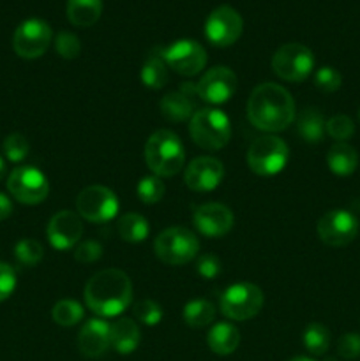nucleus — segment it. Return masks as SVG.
I'll return each mask as SVG.
<instances>
[{"mask_svg":"<svg viewBox=\"0 0 360 361\" xmlns=\"http://www.w3.org/2000/svg\"><path fill=\"white\" fill-rule=\"evenodd\" d=\"M342 85V76L337 69L330 66L320 67L314 74V87L318 88L323 94H334L341 88Z\"/></svg>","mask_w":360,"mask_h":361,"instance_id":"f704fd0d","label":"nucleus"},{"mask_svg":"<svg viewBox=\"0 0 360 361\" xmlns=\"http://www.w3.org/2000/svg\"><path fill=\"white\" fill-rule=\"evenodd\" d=\"M11 214H13V203L6 194L0 192V221H6Z\"/></svg>","mask_w":360,"mask_h":361,"instance_id":"79ce46f5","label":"nucleus"},{"mask_svg":"<svg viewBox=\"0 0 360 361\" xmlns=\"http://www.w3.org/2000/svg\"><path fill=\"white\" fill-rule=\"evenodd\" d=\"M52 28L44 20L28 18L16 28L13 37V48L21 59H39L48 51L52 44Z\"/></svg>","mask_w":360,"mask_h":361,"instance_id":"f8f14e48","label":"nucleus"},{"mask_svg":"<svg viewBox=\"0 0 360 361\" xmlns=\"http://www.w3.org/2000/svg\"><path fill=\"white\" fill-rule=\"evenodd\" d=\"M289 161V148L281 137L265 134L256 137L247 150V166L260 176L279 175Z\"/></svg>","mask_w":360,"mask_h":361,"instance_id":"423d86ee","label":"nucleus"},{"mask_svg":"<svg viewBox=\"0 0 360 361\" xmlns=\"http://www.w3.org/2000/svg\"><path fill=\"white\" fill-rule=\"evenodd\" d=\"M140 78L147 88H150V90H161L168 83V66H166L162 55L154 53V55L148 56L145 60L143 67H141Z\"/></svg>","mask_w":360,"mask_h":361,"instance_id":"bb28decb","label":"nucleus"},{"mask_svg":"<svg viewBox=\"0 0 360 361\" xmlns=\"http://www.w3.org/2000/svg\"><path fill=\"white\" fill-rule=\"evenodd\" d=\"M4 175H6V162H4V159L0 157V180L4 178Z\"/></svg>","mask_w":360,"mask_h":361,"instance_id":"37998d69","label":"nucleus"},{"mask_svg":"<svg viewBox=\"0 0 360 361\" xmlns=\"http://www.w3.org/2000/svg\"><path fill=\"white\" fill-rule=\"evenodd\" d=\"M359 122H360V109H359Z\"/></svg>","mask_w":360,"mask_h":361,"instance_id":"a18cd8bd","label":"nucleus"},{"mask_svg":"<svg viewBox=\"0 0 360 361\" xmlns=\"http://www.w3.org/2000/svg\"><path fill=\"white\" fill-rule=\"evenodd\" d=\"M207 344L215 355L228 356L236 351L240 344V331L232 323H217L207 335Z\"/></svg>","mask_w":360,"mask_h":361,"instance_id":"412c9836","label":"nucleus"},{"mask_svg":"<svg viewBox=\"0 0 360 361\" xmlns=\"http://www.w3.org/2000/svg\"><path fill=\"white\" fill-rule=\"evenodd\" d=\"M116 231L124 242L129 243H141L148 238L150 233V226L148 221L140 214H126L120 217L119 224H116Z\"/></svg>","mask_w":360,"mask_h":361,"instance_id":"a878e982","label":"nucleus"},{"mask_svg":"<svg viewBox=\"0 0 360 361\" xmlns=\"http://www.w3.org/2000/svg\"><path fill=\"white\" fill-rule=\"evenodd\" d=\"M304 348L313 356H321L330 348V331L321 323H309L304 330Z\"/></svg>","mask_w":360,"mask_h":361,"instance_id":"c85d7f7f","label":"nucleus"},{"mask_svg":"<svg viewBox=\"0 0 360 361\" xmlns=\"http://www.w3.org/2000/svg\"><path fill=\"white\" fill-rule=\"evenodd\" d=\"M196 271L200 277L210 281V279H215L221 275L222 264L217 256H214V254H205V256H201L196 261Z\"/></svg>","mask_w":360,"mask_h":361,"instance_id":"58836bf2","label":"nucleus"},{"mask_svg":"<svg viewBox=\"0 0 360 361\" xmlns=\"http://www.w3.org/2000/svg\"><path fill=\"white\" fill-rule=\"evenodd\" d=\"M325 126H327V120L323 113L316 108H306L296 118V133L306 143L311 145H316L323 140L327 133Z\"/></svg>","mask_w":360,"mask_h":361,"instance_id":"5701e85b","label":"nucleus"},{"mask_svg":"<svg viewBox=\"0 0 360 361\" xmlns=\"http://www.w3.org/2000/svg\"><path fill=\"white\" fill-rule=\"evenodd\" d=\"M244 30L242 16L232 6H219L212 11L205 21V37L217 48L235 44Z\"/></svg>","mask_w":360,"mask_h":361,"instance_id":"9b49d317","label":"nucleus"},{"mask_svg":"<svg viewBox=\"0 0 360 361\" xmlns=\"http://www.w3.org/2000/svg\"><path fill=\"white\" fill-rule=\"evenodd\" d=\"M109 344V324L104 319H88L78 334V349L85 358H101Z\"/></svg>","mask_w":360,"mask_h":361,"instance_id":"6ab92c4d","label":"nucleus"},{"mask_svg":"<svg viewBox=\"0 0 360 361\" xmlns=\"http://www.w3.org/2000/svg\"><path fill=\"white\" fill-rule=\"evenodd\" d=\"M48 242L56 250H69L81 242L83 235V222L78 214L71 210H62L49 219Z\"/></svg>","mask_w":360,"mask_h":361,"instance_id":"a211bd4d","label":"nucleus"},{"mask_svg":"<svg viewBox=\"0 0 360 361\" xmlns=\"http://www.w3.org/2000/svg\"><path fill=\"white\" fill-rule=\"evenodd\" d=\"M189 134L203 150H221L232 137V123L221 109L205 108L191 116Z\"/></svg>","mask_w":360,"mask_h":361,"instance_id":"20e7f679","label":"nucleus"},{"mask_svg":"<svg viewBox=\"0 0 360 361\" xmlns=\"http://www.w3.org/2000/svg\"><path fill=\"white\" fill-rule=\"evenodd\" d=\"M265 303L263 291L251 282H236L229 286L221 296L222 316L232 321H247L256 316Z\"/></svg>","mask_w":360,"mask_h":361,"instance_id":"0eeeda50","label":"nucleus"},{"mask_svg":"<svg viewBox=\"0 0 360 361\" xmlns=\"http://www.w3.org/2000/svg\"><path fill=\"white\" fill-rule=\"evenodd\" d=\"M14 256H16V261L21 267L30 268L35 267V264L42 259L44 249H42V245L37 240L23 238L16 243V247H14Z\"/></svg>","mask_w":360,"mask_h":361,"instance_id":"2f4dec72","label":"nucleus"},{"mask_svg":"<svg viewBox=\"0 0 360 361\" xmlns=\"http://www.w3.org/2000/svg\"><path fill=\"white\" fill-rule=\"evenodd\" d=\"M272 69L281 80L289 83H302L314 69V55L300 42L281 46L272 56Z\"/></svg>","mask_w":360,"mask_h":361,"instance_id":"6e6552de","label":"nucleus"},{"mask_svg":"<svg viewBox=\"0 0 360 361\" xmlns=\"http://www.w3.org/2000/svg\"><path fill=\"white\" fill-rule=\"evenodd\" d=\"M166 192V185L162 178L155 175L143 176L136 185V194L140 197L141 203L145 204H155L162 200Z\"/></svg>","mask_w":360,"mask_h":361,"instance_id":"7c9ffc66","label":"nucleus"},{"mask_svg":"<svg viewBox=\"0 0 360 361\" xmlns=\"http://www.w3.org/2000/svg\"><path fill=\"white\" fill-rule=\"evenodd\" d=\"M133 314L145 326H157L164 317L162 307L154 300H140L138 303H134Z\"/></svg>","mask_w":360,"mask_h":361,"instance_id":"473e14b6","label":"nucleus"},{"mask_svg":"<svg viewBox=\"0 0 360 361\" xmlns=\"http://www.w3.org/2000/svg\"><path fill=\"white\" fill-rule=\"evenodd\" d=\"M78 215L92 224H104L119 214V197L104 185H88L78 194Z\"/></svg>","mask_w":360,"mask_h":361,"instance_id":"1a4fd4ad","label":"nucleus"},{"mask_svg":"<svg viewBox=\"0 0 360 361\" xmlns=\"http://www.w3.org/2000/svg\"><path fill=\"white\" fill-rule=\"evenodd\" d=\"M154 252L159 259L169 267L187 264L200 252V242L191 229L173 226L157 235L154 242Z\"/></svg>","mask_w":360,"mask_h":361,"instance_id":"39448f33","label":"nucleus"},{"mask_svg":"<svg viewBox=\"0 0 360 361\" xmlns=\"http://www.w3.org/2000/svg\"><path fill=\"white\" fill-rule=\"evenodd\" d=\"M222 178H224L222 162L215 157H208V155L191 161L184 171V182L194 192H210V190L217 189Z\"/></svg>","mask_w":360,"mask_h":361,"instance_id":"dca6fc26","label":"nucleus"},{"mask_svg":"<svg viewBox=\"0 0 360 361\" xmlns=\"http://www.w3.org/2000/svg\"><path fill=\"white\" fill-rule=\"evenodd\" d=\"M247 118L263 133H281L295 120V101L277 83L258 85L247 101Z\"/></svg>","mask_w":360,"mask_h":361,"instance_id":"f257e3e1","label":"nucleus"},{"mask_svg":"<svg viewBox=\"0 0 360 361\" xmlns=\"http://www.w3.org/2000/svg\"><path fill=\"white\" fill-rule=\"evenodd\" d=\"M102 256V245L95 240H83L76 245L74 249V259L78 263H85V264H90L95 263V261L101 259Z\"/></svg>","mask_w":360,"mask_h":361,"instance_id":"4c0bfd02","label":"nucleus"},{"mask_svg":"<svg viewBox=\"0 0 360 361\" xmlns=\"http://www.w3.org/2000/svg\"><path fill=\"white\" fill-rule=\"evenodd\" d=\"M318 238L330 247H344L359 235V221L355 215L342 208L327 212L316 224Z\"/></svg>","mask_w":360,"mask_h":361,"instance_id":"ddd939ff","label":"nucleus"},{"mask_svg":"<svg viewBox=\"0 0 360 361\" xmlns=\"http://www.w3.org/2000/svg\"><path fill=\"white\" fill-rule=\"evenodd\" d=\"M166 66L182 76H196L207 63V51L193 39H180L161 51Z\"/></svg>","mask_w":360,"mask_h":361,"instance_id":"4468645a","label":"nucleus"},{"mask_svg":"<svg viewBox=\"0 0 360 361\" xmlns=\"http://www.w3.org/2000/svg\"><path fill=\"white\" fill-rule=\"evenodd\" d=\"M55 49L62 59L73 60L81 53V42L73 32H60L55 37Z\"/></svg>","mask_w":360,"mask_h":361,"instance_id":"e433bc0d","label":"nucleus"},{"mask_svg":"<svg viewBox=\"0 0 360 361\" xmlns=\"http://www.w3.org/2000/svg\"><path fill=\"white\" fill-rule=\"evenodd\" d=\"M145 162L159 178L179 175L186 162V152L180 137L168 129L155 130L145 145Z\"/></svg>","mask_w":360,"mask_h":361,"instance_id":"7ed1b4c3","label":"nucleus"},{"mask_svg":"<svg viewBox=\"0 0 360 361\" xmlns=\"http://www.w3.org/2000/svg\"><path fill=\"white\" fill-rule=\"evenodd\" d=\"M2 150L11 162H21L28 155L30 145H28V140L23 136V134L14 133V134H9V136L4 140Z\"/></svg>","mask_w":360,"mask_h":361,"instance_id":"c9c22d12","label":"nucleus"},{"mask_svg":"<svg viewBox=\"0 0 360 361\" xmlns=\"http://www.w3.org/2000/svg\"><path fill=\"white\" fill-rule=\"evenodd\" d=\"M133 302V282L126 271L108 268L92 275L85 286V303L99 317H116Z\"/></svg>","mask_w":360,"mask_h":361,"instance_id":"f03ea898","label":"nucleus"},{"mask_svg":"<svg viewBox=\"0 0 360 361\" xmlns=\"http://www.w3.org/2000/svg\"><path fill=\"white\" fill-rule=\"evenodd\" d=\"M102 0H67V20L74 27H92L101 18Z\"/></svg>","mask_w":360,"mask_h":361,"instance_id":"b1692460","label":"nucleus"},{"mask_svg":"<svg viewBox=\"0 0 360 361\" xmlns=\"http://www.w3.org/2000/svg\"><path fill=\"white\" fill-rule=\"evenodd\" d=\"M236 74L229 67L208 69L196 85V95L208 104H224L236 92Z\"/></svg>","mask_w":360,"mask_h":361,"instance_id":"2eb2a0df","label":"nucleus"},{"mask_svg":"<svg viewBox=\"0 0 360 361\" xmlns=\"http://www.w3.org/2000/svg\"><path fill=\"white\" fill-rule=\"evenodd\" d=\"M233 212L226 204L205 203L194 208V228L207 238H221L233 228Z\"/></svg>","mask_w":360,"mask_h":361,"instance_id":"f3484780","label":"nucleus"},{"mask_svg":"<svg viewBox=\"0 0 360 361\" xmlns=\"http://www.w3.org/2000/svg\"><path fill=\"white\" fill-rule=\"evenodd\" d=\"M182 316L189 328H205L214 323L215 305L208 300H191L184 307Z\"/></svg>","mask_w":360,"mask_h":361,"instance_id":"cd10ccee","label":"nucleus"},{"mask_svg":"<svg viewBox=\"0 0 360 361\" xmlns=\"http://www.w3.org/2000/svg\"><path fill=\"white\" fill-rule=\"evenodd\" d=\"M325 130L332 140H335V143H346V140H349L355 134V123L349 116L334 115L327 120Z\"/></svg>","mask_w":360,"mask_h":361,"instance_id":"72a5a7b5","label":"nucleus"},{"mask_svg":"<svg viewBox=\"0 0 360 361\" xmlns=\"http://www.w3.org/2000/svg\"><path fill=\"white\" fill-rule=\"evenodd\" d=\"M141 341V331L138 324L129 317H120L109 324V344L119 355H131L136 351Z\"/></svg>","mask_w":360,"mask_h":361,"instance_id":"aec40b11","label":"nucleus"},{"mask_svg":"<svg viewBox=\"0 0 360 361\" xmlns=\"http://www.w3.org/2000/svg\"><path fill=\"white\" fill-rule=\"evenodd\" d=\"M288 361H314V360L307 358V356H295V358H292V360H288Z\"/></svg>","mask_w":360,"mask_h":361,"instance_id":"c03bdc74","label":"nucleus"},{"mask_svg":"<svg viewBox=\"0 0 360 361\" xmlns=\"http://www.w3.org/2000/svg\"><path fill=\"white\" fill-rule=\"evenodd\" d=\"M159 108L164 118L169 122H186L194 115V106L184 92H169L159 102Z\"/></svg>","mask_w":360,"mask_h":361,"instance_id":"393cba45","label":"nucleus"},{"mask_svg":"<svg viewBox=\"0 0 360 361\" xmlns=\"http://www.w3.org/2000/svg\"><path fill=\"white\" fill-rule=\"evenodd\" d=\"M83 307L76 300H60L52 309V317L59 326H74L83 319Z\"/></svg>","mask_w":360,"mask_h":361,"instance_id":"c756f323","label":"nucleus"},{"mask_svg":"<svg viewBox=\"0 0 360 361\" xmlns=\"http://www.w3.org/2000/svg\"><path fill=\"white\" fill-rule=\"evenodd\" d=\"M7 190L23 204H39L48 197L49 183L41 169L34 166H20L11 171Z\"/></svg>","mask_w":360,"mask_h":361,"instance_id":"9d476101","label":"nucleus"},{"mask_svg":"<svg viewBox=\"0 0 360 361\" xmlns=\"http://www.w3.org/2000/svg\"><path fill=\"white\" fill-rule=\"evenodd\" d=\"M327 164L334 175L349 176L359 168V154L348 143H334L327 154Z\"/></svg>","mask_w":360,"mask_h":361,"instance_id":"4be33fe9","label":"nucleus"},{"mask_svg":"<svg viewBox=\"0 0 360 361\" xmlns=\"http://www.w3.org/2000/svg\"><path fill=\"white\" fill-rule=\"evenodd\" d=\"M16 289V271L11 264L0 261V302L9 298Z\"/></svg>","mask_w":360,"mask_h":361,"instance_id":"ea45409f","label":"nucleus"},{"mask_svg":"<svg viewBox=\"0 0 360 361\" xmlns=\"http://www.w3.org/2000/svg\"><path fill=\"white\" fill-rule=\"evenodd\" d=\"M339 355L344 360H355L360 356V335L344 334L337 342Z\"/></svg>","mask_w":360,"mask_h":361,"instance_id":"a19ab883","label":"nucleus"}]
</instances>
